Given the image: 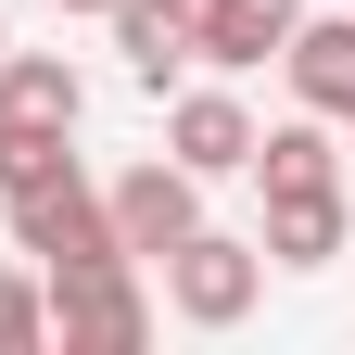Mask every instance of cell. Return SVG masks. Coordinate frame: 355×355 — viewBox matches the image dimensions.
I'll use <instances>...</instances> for the list:
<instances>
[{
  "label": "cell",
  "mask_w": 355,
  "mask_h": 355,
  "mask_svg": "<svg viewBox=\"0 0 355 355\" xmlns=\"http://www.w3.org/2000/svg\"><path fill=\"white\" fill-rule=\"evenodd\" d=\"M0 216H13V254H38V279H51V266L114 254V216H102V191L76 178V153H51L38 178H13V191H0Z\"/></svg>",
  "instance_id": "1"
},
{
  "label": "cell",
  "mask_w": 355,
  "mask_h": 355,
  "mask_svg": "<svg viewBox=\"0 0 355 355\" xmlns=\"http://www.w3.org/2000/svg\"><path fill=\"white\" fill-rule=\"evenodd\" d=\"M51 330H64V343H89V355H127V343H153L140 254H89V266H51Z\"/></svg>",
  "instance_id": "2"
},
{
  "label": "cell",
  "mask_w": 355,
  "mask_h": 355,
  "mask_svg": "<svg viewBox=\"0 0 355 355\" xmlns=\"http://www.w3.org/2000/svg\"><path fill=\"white\" fill-rule=\"evenodd\" d=\"M153 266H165V304H178L191 330H241V318H254V292H266V254L229 241V229H191V241L153 254Z\"/></svg>",
  "instance_id": "3"
},
{
  "label": "cell",
  "mask_w": 355,
  "mask_h": 355,
  "mask_svg": "<svg viewBox=\"0 0 355 355\" xmlns=\"http://www.w3.org/2000/svg\"><path fill=\"white\" fill-rule=\"evenodd\" d=\"M102 216H114V254L153 266V254H178V241L203 229V178L178 165V153H153V165H127L114 191H102Z\"/></svg>",
  "instance_id": "4"
},
{
  "label": "cell",
  "mask_w": 355,
  "mask_h": 355,
  "mask_svg": "<svg viewBox=\"0 0 355 355\" xmlns=\"http://www.w3.org/2000/svg\"><path fill=\"white\" fill-rule=\"evenodd\" d=\"M279 76H292V102H304V114L355 127V13H304V26L279 38Z\"/></svg>",
  "instance_id": "5"
},
{
  "label": "cell",
  "mask_w": 355,
  "mask_h": 355,
  "mask_svg": "<svg viewBox=\"0 0 355 355\" xmlns=\"http://www.w3.org/2000/svg\"><path fill=\"white\" fill-rule=\"evenodd\" d=\"M304 26V0H191V64H279V38Z\"/></svg>",
  "instance_id": "6"
},
{
  "label": "cell",
  "mask_w": 355,
  "mask_h": 355,
  "mask_svg": "<svg viewBox=\"0 0 355 355\" xmlns=\"http://www.w3.org/2000/svg\"><path fill=\"white\" fill-rule=\"evenodd\" d=\"M165 153L191 165V178H241V165H254V114L229 102V89H178V114H165Z\"/></svg>",
  "instance_id": "7"
},
{
  "label": "cell",
  "mask_w": 355,
  "mask_h": 355,
  "mask_svg": "<svg viewBox=\"0 0 355 355\" xmlns=\"http://www.w3.org/2000/svg\"><path fill=\"white\" fill-rule=\"evenodd\" d=\"M102 26H114V51L140 89H178L191 76V0H102Z\"/></svg>",
  "instance_id": "8"
},
{
  "label": "cell",
  "mask_w": 355,
  "mask_h": 355,
  "mask_svg": "<svg viewBox=\"0 0 355 355\" xmlns=\"http://www.w3.org/2000/svg\"><path fill=\"white\" fill-rule=\"evenodd\" d=\"M76 64L64 51H0V127H38V140H76Z\"/></svg>",
  "instance_id": "9"
},
{
  "label": "cell",
  "mask_w": 355,
  "mask_h": 355,
  "mask_svg": "<svg viewBox=\"0 0 355 355\" xmlns=\"http://www.w3.org/2000/svg\"><path fill=\"white\" fill-rule=\"evenodd\" d=\"M266 266H330L343 254V191H266Z\"/></svg>",
  "instance_id": "10"
},
{
  "label": "cell",
  "mask_w": 355,
  "mask_h": 355,
  "mask_svg": "<svg viewBox=\"0 0 355 355\" xmlns=\"http://www.w3.org/2000/svg\"><path fill=\"white\" fill-rule=\"evenodd\" d=\"M254 178H266V191H343V153H330V114H292V127H254Z\"/></svg>",
  "instance_id": "11"
},
{
  "label": "cell",
  "mask_w": 355,
  "mask_h": 355,
  "mask_svg": "<svg viewBox=\"0 0 355 355\" xmlns=\"http://www.w3.org/2000/svg\"><path fill=\"white\" fill-rule=\"evenodd\" d=\"M26 343H51V292L26 266H0V355H26Z\"/></svg>",
  "instance_id": "12"
},
{
  "label": "cell",
  "mask_w": 355,
  "mask_h": 355,
  "mask_svg": "<svg viewBox=\"0 0 355 355\" xmlns=\"http://www.w3.org/2000/svg\"><path fill=\"white\" fill-rule=\"evenodd\" d=\"M51 13H102V0H51Z\"/></svg>",
  "instance_id": "13"
},
{
  "label": "cell",
  "mask_w": 355,
  "mask_h": 355,
  "mask_svg": "<svg viewBox=\"0 0 355 355\" xmlns=\"http://www.w3.org/2000/svg\"><path fill=\"white\" fill-rule=\"evenodd\" d=\"M0 51H13V38H0Z\"/></svg>",
  "instance_id": "14"
}]
</instances>
